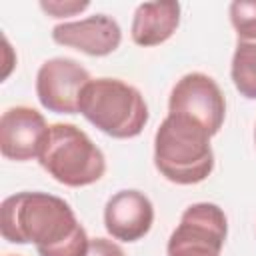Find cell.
Returning <instances> with one entry per match:
<instances>
[{
  "label": "cell",
  "mask_w": 256,
  "mask_h": 256,
  "mask_svg": "<svg viewBox=\"0 0 256 256\" xmlns=\"http://www.w3.org/2000/svg\"><path fill=\"white\" fill-rule=\"evenodd\" d=\"M2 238L34 244L40 256H86L90 238L70 204L48 192H18L0 206Z\"/></svg>",
  "instance_id": "cell-1"
},
{
  "label": "cell",
  "mask_w": 256,
  "mask_h": 256,
  "mask_svg": "<svg viewBox=\"0 0 256 256\" xmlns=\"http://www.w3.org/2000/svg\"><path fill=\"white\" fill-rule=\"evenodd\" d=\"M212 134L192 118L168 114L154 134V166L174 184L204 182L214 170Z\"/></svg>",
  "instance_id": "cell-2"
},
{
  "label": "cell",
  "mask_w": 256,
  "mask_h": 256,
  "mask_svg": "<svg viewBox=\"0 0 256 256\" xmlns=\"http://www.w3.org/2000/svg\"><path fill=\"white\" fill-rule=\"evenodd\" d=\"M78 112L112 138H134L148 124V104L138 88L120 78L90 80L80 94Z\"/></svg>",
  "instance_id": "cell-3"
},
{
  "label": "cell",
  "mask_w": 256,
  "mask_h": 256,
  "mask_svg": "<svg viewBox=\"0 0 256 256\" xmlns=\"http://www.w3.org/2000/svg\"><path fill=\"white\" fill-rule=\"evenodd\" d=\"M38 162L56 182L70 188L90 186L106 172L102 150L84 130L66 122L50 126Z\"/></svg>",
  "instance_id": "cell-4"
},
{
  "label": "cell",
  "mask_w": 256,
  "mask_h": 256,
  "mask_svg": "<svg viewBox=\"0 0 256 256\" xmlns=\"http://www.w3.org/2000/svg\"><path fill=\"white\" fill-rule=\"evenodd\" d=\"M228 236V218L218 204L188 206L168 238V256H220Z\"/></svg>",
  "instance_id": "cell-5"
},
{
  "label": "cell",
  "mask_w": 256,
  "mask_h": 256,
  "mask_svg": "<svg viewBox=\"0 0 256 256\" xmlns=\"http://www.w3.org/2000/svg\"><path fill=\"white\" fill-rule=\"evenodd\" d=\"M168 114L192 118L214 136L226 118V98L212 76L190 72L174 84L168 98Z\"/></svg>",
  "instance_id": "cell-6"
},
{
  "label": "cell",
  "mask_w": 256,
  "mask_h": 256,
  "mask_svg": "<svg viewBox=\"0 0 256 256\" xmlns=\"http://www.w3.org/2000/svg\"><path fill=\"white\" fill-rule=\"evenodd\" d=\"M88 70L74 58L58 56L46 60L36 74V96L40 104L56 114H76L82 88L90 82Z\"/></svg>",
  "instance_id": "cell-7"
},
{
  "label": "cell",
  "mask_w": 256,
  "mask_h": 256,
  "mask_svg": "<svg viewBox=\"0 0 256 256\" xmlns=\"http://www.w3.org/2000/svg\"><path fill=\"white\" fill-rule=\"evenodd\" d=\"M50 126L30 106H12L0 118V152L8 160L28 162L38 158Z\"/></svg>",
  "instance_id": "cell-8"
},
{
  "label": "cell",
  "mask_w": 256,
  "mask_h": 256,
  "mask_svg": "<svg viewBox=\"0 0 256 256\" xmlns=\"http://www.w3.org/2000/svg\"><path fill=\"white\" fill-rule=\"evenodd\" d=\"M52 40L88 56H108L120 46L122 30L112 16L94 14L82 20L56 24L52 28Z\"/></svg>",
  "instance_id": "cell-9"
},
{
  "label": "cell",
  "mask_w": 256,
  "mask_h": 256,
  "mask_svg": "<svg viewBox=\"0 0 256 256\" xmlns=\"http://www.w3.org/2000/svg\"><path fill=\"white\" fill-rule=\"evenodd\" d=\"M154 222V206L140 190H120L104 206V226L108 234L122 242L144 238Z\"/></svg>",
  "instance_id": "cell-10"
},
{
  "label": "cell",
  "mask_w": 256,
  "mask_h": 256,
  "mask_svg": "<svg viewBox=\"0 0 256 256\" xmlns=\"http://www.w3.org/2000/svg\"><path fill=\"white\" fill-rule=\"evenodd\" d=\"M180 24V4L178 2H144L138 4L130 36L132 42L144 48L158 46L166 42Z\"/></svg>",
  "instance_id": "cell-11"
},
{
  "label": "cell",
  "mask_w": 256,
  "mask_h": 256,
  "mask_svg": "<svg viewBox=\"0 0 256 256\" xmlns=\"http://www.w3.org/2000/svg\"><path fill=\"white\" fill-rule=\"evenodd\" d=\"M230 76L236 90L250 100H256V40H238L232 56Z\"/></svg>",
  "instance_id": "cell-12"
},
{
  "label": "cell",
  "mask_w": 256,
  "mask_h": 256,
  "mask_svg": "<svg viewBox=\"0 0 256 256\" xmlns=\"http://www.w3.org/2000/svg\"><path fill=\"white\" fill-rule=\"evenodd\" d=\"M230 22L238 40H256V0H236L230 4Z\"/></svg>",
  "instance_id": "cell-13"
},
{
  "label": "cell",
  "mask_w": 256,
  "mask_h": 256,
  "mask_svg": "<svg viewBox=\"0 0 256 256\" xmlns=\"http://www.w3.org/2000/svg\"><path fill=\"white\" fill-rule=\"evenodd\" d=\"M90 6L88 0H42L40 2V8L52 16V18H66V16H74L82 10H86Z\"/></svg>",
  "instance_id": "cell-14"
},
{
  "label": "cell",
  "mask_w": 256,
  "mask_h": 256,
  "mask_svg": "<svg viewBox=\"0 0 256 256\" xmlns=\"http://www.w3.org/2000/svg\"><path fill=\"white\" fill-rule=\"evenodd\" d=\"M86 256H126L124 250L108 238H92Z\"/></svg>",
  "instance_id": "cell-15"
},
{
  "label": "cell",
  "mask_w": 256,
  "mask_h": 256,
  "mask_svg": "<svg viewBox=\"0 0 256 256\" xmlns=\"http://www.w3.org/2000/svg\"><path fill=\"white\" fill-rule=\"evenodd\" d=\"M254 142H256V128H254Z\"/></svg>",
  "instance_id": "cell-16"
},
{
  "label": "cell",
  "mask_w": 256,
  "mask_h": 256,
  "mask_svg": "<svg viewBox=\"0 0 256 256\" xmlns=\"http://www.w3.org/2000/svg\"><path fill=\"white\" fill-rule=\"evenodd\" d=\"M8 256H14V254H8ZM16 256H18V254H16Z\"/></svg>",
  "instance_id": "cell-17"
}]
</instances>
